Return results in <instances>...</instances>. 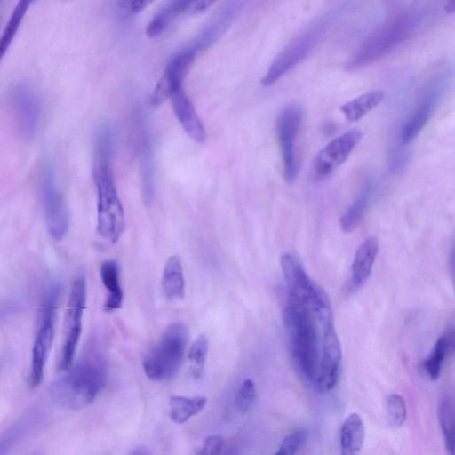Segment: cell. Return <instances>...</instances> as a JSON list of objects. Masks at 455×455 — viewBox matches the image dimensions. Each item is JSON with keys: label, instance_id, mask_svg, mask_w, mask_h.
<instances>
[{"label": "cell", "instance_id": "1", "mask_svg": "<svg viewBox=\"0 0 455 455\" xmlns=\"http://www.w3.org/2000/svg\"><path fill=\"white\" fill-rule=\"evenodd\" d=\"M108 363L104 353L91 344L68 371L51 387L52 402L65 409L77 410L94 402L104 388Z\"/></svg>", "mask_w": 455, "mask_h": 455}, {"label": "cell", "instance_id": "2", "mask_svg": "<svg viewBox=\"0 0 455 455\" xmlns=\"http://www.w3.org/2000/svg\"><path fill=\"white\" fill-rule=\"evenodd\" d=\"M112 140L96 142L93 177L97 189V233L106 242L115 243L121 236L124 212L111 169Z\"/></svg>", "mask_w": 455, "mask_h": 455}, {"label": "cell", "instance_id": "3", "mask_svg": "<svg viewBox=\"0 0 455 455\" xmlns=\"http://www.w3.org/2000/svg\"><path fill=\"white\" fill-rule=\"evenodd\" d=\"M284 323L290 338L293 358L305 378L315 381L319 363V330L323 324L313 307L288 298Z\"/></svg>", "mask_w": 455, "mask_h": 455}, {"label": "cell", "instance_id": "4", "mask_svg": "<svg viewBox=\"0 0 455 455\" xmlns=\"http://www.w3.org/2000/svg\"><path fill=\"white\" fill-rule=\"evenodd\" d=\"M188 339L189 331L185 323L170 324L144 356L146 376L157 382L174 377L182 364Z\"/></svg>", "mask_w": 455, "mask_h": 455}, {"label": "cell", "instance_id": "5", "mask_svg": "<svg viewBox=\"0 0 455 455\" xmlns=\"http://www.w3.org/2000/svg\"><path fill=\"white\" fill-rule=\"evenodd\" d=\"M414 24L412 15L403 14L380 28L359 48L347 69L361 68L386 55L410 35Z\"/></svg>", "mask_w": 455, "mask_h": 455}, {"label": "cell", "instance_id": "6", "mask_svg": "<svg viewBox=\"0 0 455 455\" xmlns=\"http://www.w3.org/2000/svg\"><path fill=\"white\" fill-rule=\"evenodd\" d=\"M59 289L52 286L46 292L41 313L36 339L32 348L29 385L36 387L42 381L45 363L54 338Z\"/></svg>", "mask_w": 455, "mask_h": 455}, {"label": "cell", "instance_id": "7", "mask_svg": "<svg viewBox=\"0 0 455 455\" xmlns=\"http://www.w3.org/2000/svg\"><path fill=\"white\" fill-rule=\"evenodd\" d=\"M86 302V284L84 276L72 283L64 316L62 344L59 361L60 370L71 367L82 332V319Z\"/></svg>", "mask_w": 455, "mask_h": 455}, {"label": "cell", "instance_id": "8", "mask_svg": "<svg viewBox=\"0 0 455 455\" xmlns=\"http://www.w3.org/2000/svg\"><path fill=\"white\" fill-rule=\"evenodd\" d=\"M39 194L49 233L55 240H61L68 229V214L50 166H45L39 176Z\"/></svg>", "mask_w": 455, "mask_h": 455}, {"label": "cell", "instance_id": "9", "mask_svg": "<svg viewBox=\"0 0 455 455\" xmlns=\"http://www.w3.org/2000/svg\"><path fill=\"white\" fill-rule=\"evenodd\" d=\"M324 29V25L318 23L291 42L272 62L261 84L264 87L271 86L298 65L319 41Z\"/></svg>", "mask_w": 455, "mask_h": 455}, {"label": "cell", "instance_id": "10", "mask_svg": "<svg viewBox=\"0 0 455 455\" xmlns=\"http://www.w3.org/2000/svg\"><path fill=\"white\" fill-rule=\"evenodd\" d=\"M302 117L301 108L297 105H290L282 110L276 120L283 176L288 184L294 183L299 172L295 140L302 124Z\"/></svg>", "mask_w": 455, "mask_h": 455}, {"label": "cell", "instance_id": "11", "mask_svg": "<svg viewBox=\"0 0 455 455\" xmlns=\"http://www.w3.org/2000/svg\"><path fill=\"white\" fill-rule=\"evenodd\" d=\"M199 49L195 44L174 55L165 67L150 98L153 105H159L182 88L183 80L194 62Z\"/></svg>", "mask_w": 455, "mask_h": 455}, {"label": "cell", "instance_id": "12", "mask_svg": "<svg viewBox=\"0 0 455 455\" xmlns=\"http://www.w3.org/2000/svg\"><path fill=\"white\" fill-rule=\"evenodd\" d=\"M361 139L359 130H351L330 141L313 160L314 175L319 179L330 175L347 159Z\"/></svg>", "mask_w": 455, "mask_h": 455}, {"label": "cell", "instance_id": "13", "mask_svg": "<svg viewBox=\"0 0 455 455\" xmlns=\"http://www.w3.org/2000/svg\"><path fill=\"white\" fill-rule=\"evenodd\" d=\"M323 349L315 382L321 391L328 392L336 385L341 363V347L333 322L323 328Z\"/></svg>", "mask_w": 455, "mask_h": 455}, {"label": "cell", "instance_id": "14", "mask_svg": "<svg viewBox=\"0 0 455 455\" xmlns=\"http://www.w3.org/2000/svg\"><path fill=\"white\" fill-rule=\"evenodd\" d=\"M280 263L289 297L310 304L321 287L310 279L300 261L293 254H283Z\"/></svg>", "mask_w": 455, "mask_h": 455}, {"label": "cell", "instance_id": "15", "mask_svg": "<svg viewBox=\"0 0 455 455\" xmlns=\"http://www.w3.org/2000/svg\"><path fill=\"white\" fill-rule=\"evenodd\" d=\"M14 121L24 138L34 136L40 119V103L29 88L17 87L12 95Z\"/></svg>", "mask_w": 455, "mask_h": 455}, {"label": "cell", "instance_id": "16", "mask_svg": "<svg viewBox=\"0 0 455 455\" xmlns=\"http://www.w3.org/2000/svg\"><path fill=\"white\" fill-rule=\"evenodd\" d=\"M443 89V81H438L426 92L402 127L400 140L403 144H410L425 127L437 105Z\"/></svg>", "mask_w": 455, "mask_h": 455}, {"label": "cell", "instance_id": "17", "mask_svg": "<svg viewBox=\"0 0 455 455\" xmlns=\"http://www.w3.org/2000/svg\"><path fill=\"white\" fill-rule=\"evenodd\" d=\"M142 116L138 122V149L141 185L145 203L150 204L155 195L154 162L148 129Z\"/></svg>", "mask_w": 455, "mask_h": 455}, {"label": "cell", "instance_id": "18", "mask_svg": "<svg viewBox=\"0 0 455 455\" xmlns=\"http://www.w3.org/2000/svg\"><path fill=\"white\" fill-rule=\"evenodd\" d=\"M173 112L188 137L201 143L206 138L204 126L183 88L171 97Z\"/></svg>", "mask_w": 455, "mask_h": 455}, {"label": "cell", "instance_id": "19", "mask_svg": "<svg viewBox=\"0 0 455 455\" xmlns=\"http://www.w3.org/2000/svg\"><path fill=\"white\" fill-rule=\"evenodd\" d=\"M378 251L379 243L375 237H368L359 245L351 266L352 288L359 289L365 283L371 273Z\"/></svg>", "mask_w": 455, "mask_h": 455}, {"label": "cell", "instance_id": "20", "mask_svg": "<svg viewBox=\"0 0 455 455\" xmlns=\"http://www.w3.org/2000/svg\"><path fill=\"white\" fill-rule=\"evenodd\" d=\"M455 352V328L448 330L435 342L428 356L423 361L422 367L427 377L438 379L447 356Z\"/></svg>", "mask_w": 455, "mask_h": 455}, {"label": "cell", "instance_id": "21", "mask_svg": "<svg viewBox=\"0 0 455 455\" xmlns=\"http://www.w3.org/2000/svg\"><path fill=\"white\" fill-rule=\"evenodd\" d=\"M437 415L447 451L455 455V392L446 390L442 393Z\"/></svg>", "mask_w": 455, "mask_h": 455}, {"label": "cell", "instance_id": "22", "mask_svg": "<svg viewBox=\"0 0 455 455\" xmlns=\"http://www.w3.org/2000/svg\"><path fill=\"white\" fill-rule=\"evenodd\" d=\"M100 279L108 291L104 302L105 310L110 312L119 309L123 304V290L120 284L118 264L115 260H105L100 266Z\"/></svg>", "mask_w": 455, "mask_h": 455}, {"label": "cell", "instance_id": "23", "mask_svg": "<svg viewBox=\"0 0 455 455\" xmlns=\"http://www.w3.org/2000/svg\"><path fill=\"white\" fill-rule=\"evenodd\" d=\"M161 285L164 296L169 300H179L184 298V274L181 261L178 256H171L166 260Z\"/></svg>", "mask_w": 455, "mask_h": 455}, {"label": "cell", "instance_id": "24", "mask_svg": "<svg viewBox=\"0 0 455 455\" xmlns=\"http://www.w3.org/2000/svg\"><path fill=\"white\" fill-rule=\"evenodd\" d=\"M365 435L364 424L357 413L350 414L344 421L340 431V447L343 455L360 452Z\"/></svg>", "mask_w": 455, "mask_h": 455}, {"label": "cell", "instance_id": "25", "mask_svg": "<svg viewBox=\"0 0 455 455\" xmlns=\"http://www.w3.org/2000/svg\"><path fill=\"white\" fill-rule=\"evenodd\" d=\"M384 97L382 91L369 92L344 103L339 109L347 121L357 122L379 106Z\"/></svg>", "mask_w": 455, "mask_h": 455}, {"label": "cell", "instance_id": "26", "mask_svg": "<svg viewBox=\"0 0 455 455\" xmlns=\"http://www.w3.org/2000/svg\"><path fill=\"white\" fill-rule=\"evenodd\" d=\"M371 196L372 185L368 183L360 196L340 217L339 226L343 232L351 233L360 226L370 205Z\"/></svg>", "mask_w": 455, "mask_h": 455}, {"label": "cell", "instance_id": "27", "mask_svg": "<svg viewBox=\"0 0 455 455\" xmlns=\"http://www.w3.org/2000/svg\"><path fill=\"white\" fill-rule=\"evenodd\" d=\"M206 403L204 396L172 395L169 400V417L174 423L182 424L198 414Z\"/></svg>", "mask_w": 455, "mask_h": 455}, {"label": "cell", "instance_id": "28", "mask_svg": "<svg viewBox=\"0 0 455 455\" xmlns=\"http://www.w3.org/2000/svg\"><path fill=\"white\" fill-rule=\"evenodd\" d=\"M34 0H18L0 39V56L4 57Z\"/></svg>", "mask_w": 455, "mask_h": 455}, {"label": "cell", "instance_id": "29", "mask_svg": "<svg viewBox=\"0 0 455 455\" xmlns=\"http://www.w3.org/2000/svg\"><path fill=\"white\" fill-rule=\"evenodd\" d=\"M209 342L205 335L202 334L196 338L189 348L188 359L190 364V371L195 379L201 377L205 365L208 354Z\"/></svg>", "mask_w": 455, "mask_h": 455}, {"label": "cell", "instance_id": "30", "mask_svg": "<svg viewBox=\"0 0 455 455\" xmlns=\"http://www.w3.org/2000/svg\"><path fill=\"white\" fill-rule=\"evenodd\" d=\"M385 410L387 419L393 427H400L406 419V405L398 394H391L386 398Z\"/></svg>", "mask_w": 455, "mask_h": 455}, {"label": "cell", "instance_id": "31", "mask_svg": "<svg viewBox=\"0 0 455 455\" xmlns=\"http://www.w3.org/2000/svg\"><path fill=\"white\" fill-rule=\"evenodd\" d=\"M256 387L254 382L247 379L240 386L236 396L235 405L241 412H247L252 407L256 399Z\"/></svg>", "mask_w": 455, "mask_h": 455}, {"label": "cell", "instance_id": "32", "mask_svg": "<svg viewBox=\"0 0 455 455\" xmlns=\"http://www.w3.org/2000/svg\"><path fill=\"white\" fill-rule=\"evenodd\" d=\"M308 433L306 429H298L287 435L279 446L276 454L291 455L294 454L307 441Z\"/></svg>", "mask_w": 455, "mask_h": 455}, {"label": "cell", "instance_id": "33", "mask_svg": "<svg viewBox=\"0 0 455 455\" xmlns=\"http://www.w3.org/2000/svg\"><path fill=\"white\" fill-rule=\"evenodd\" d=\"M224 444V438L220 435H212L208 436L203 445L200 447L197 454L214 455L220 452Z\"/></svg>", "mask_w": 455, "mask_h": 455}, {"label": "cell", "instance_id": "34", "mask_svg": "<svg viewBox=\"0 0 455 455\" xmlns=\"http://www.w3.org/2000/svg\"><path fill=\"white\" fill-rule=\"evenodd\" d=\"M156 0H119L118 8L126 14H136Z\"/></svg>", "mask_w": 455, "mask_h": 455}, {"label": "cell", "instance_id": "35", "mask_svg": "<svg viewBox=\"0 0 455 455\" xmlns=\"http://www.w3.org/2000/svg\"><path fill=\"white\" fill-rule=\"evenodd\" d=\"M216 0H188L186 15L200 13L209 8Z\"/></svg>", "mask_w": 455, "mask_h": 455}, {"label": "cell", "instance_id": "36", "mask_svg": "<svg viewBox=\"0 0 455 455\" xmlns=\"http://www.w3.org/2000/svg\"><path fill=\"white\" fill-rule=\"evenodd\" d=\"M450 268H451V278H452L454 291H455V245L452 249V251H451V257H450Z\"/></svg>", "mask_w": 455, "mask_h": 455}, {"label": "cell", "instance_id": "37", "mask_svg": "<svg viewBox=\"0 0 455 455\" xmlns=\"http://www.w3.org/2000/svg\"><path fill=\"white\" fill-rule=\"evenodd\" d=\"M444 10L449 14L455 13V0H446Z\"/></svg>", "mask_w": 455, "mask_h": 455}, {"label": "cell", "instance_id": "38", "mask_svg": "<svg viewBox=\"0 0 455 455\" xmlns=\"http://www.w3.org/2000/svg\"><path fill=\"white\" fill-rule=\"evenodd\" d=\"M149 451L146 450V448H143V447H140V448H137L136 450H134L132 451V454H148Z\"/></svg>", "mask_w": 455, "mask_h": 455}]
</instances>
